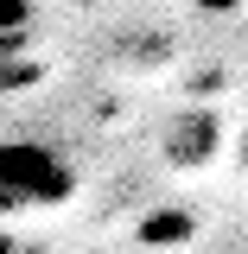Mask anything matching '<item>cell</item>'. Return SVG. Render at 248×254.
Instances as JSON below:
<instances>
[{
  "mask_svg": "<svg viewBox=\"0 0 248 254\" xmlns=\"http://www.w3.org/2000/svg\"><path fill=\"white\" fill-rule=\"evenodd\" d=\"M242 159H248V133H242Z\"/></svg>",
  "mask_w": 248,
  "mask_h": 254,
  "instance_id": "obj_7",
  "label": "cell"
},
{
  "mask_svg": "<svg viewBox=\"0 0 248 254\" xmlns=\"http://www.w3.org/2000/svg\"><path fill=\"white\" fill-rule=\"evenodd\" d=\"M0 254H19V248H13V235H0Z\"/></svg>",
  "mask_w": 248,
  "mask_h": 254,
  "instance_id": "obj_6",
  "label": "cell"
},
{
  "mask_svg": "<svg viewBox=\"0 0 248 254\" xmlns=\"http://www.w3.org/2000/svg\"><path fill=\"white\" fill-rule=\"evenodd\" d=\"M172 242H191V216L185 210H153L140 222V248H172Z\"/></svg>",
  "mask_w": 248,
  "mask_h": 254,
  "instance_id": "obj_3",
  "label": "cell"
},
{
  "mask_svg": "<svg viewBox=\"0 0 248 254\" xmlns=\"http://www.w3.org/2000/svg\"><path fill=\"white\" fill-rule=\"evenodd\" d=\"M32 26V0H0V32H26Z\"/></svg>",
  "mask_w": 248,
  "mask_h": 254,
  "instance_id": "obj_5",
  "label": "cell"
},
{
  "mask_svg": "<svg viewBox=\"0 0 248 254\" xmlns=\"http://www.w3.org/2000/svg\"><path fill=\"white\" fill-rule=\"evenodd\" d=\"M217 146V115H185V121H172L165 133V159L172 165H204Z\"/></svg>",
  "mask_w": 248,
  "mask_h": 254,
  "instance_id": "obj_2",
  "label": "cell"
},
{
  "mask_svg": "<svg viewBox=\"0 0 248 254\" xmlns=\"http://www.w3.org/2000/svg\"><path fill=\"white\" fill-rule=\"evenodd\" d=\"M32 83H38V64L26 51H0V95L6 89H32Z\"/></svg>",
  "mask_w": 248,
  "mask_h": 254,
  "instance_id": "obj_4",
  "label": "cell"
},
{
  "mask_svg": "<svg viewBox=\"0 0 248 254\" xmlns=\"http://www.w3.org/2000/svg\"><path fill=\"white\" fill-rule=\"evenodd\" d=\"M77 190V172L45 140H0V216L13 210H51Z\"/></svg>",
  "mask_w": 248,
  "mask_h": 254,
  "instance_id": "obj_1",
  "label": "cell"
}]
</instances>
